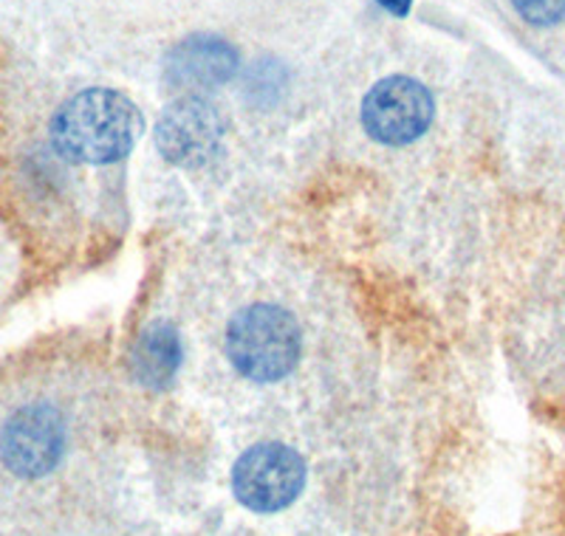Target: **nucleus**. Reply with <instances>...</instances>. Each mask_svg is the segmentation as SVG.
<instances>
[{"mask_svg":"<svg viewBox=\"0 0 565 536\" xmlns=\"http://www.w3.org/2000/svg\"><path fill=\"white\" fill-rule=\"evenodd\" d=\"M226 133L221 110L199 94H184L164 108L156 121V148L170 164L204 167L218 156Z\"/></svg>","mask_w":565,"mask_h":536,"instance_id":"obj_5","label":"nucleus"},{"mask_svg":"<svg viewBox=\"0 0 565 536\" xmlns=\"http://www.w3.org/2000/svg\"><path fill=\"white\" fill-rule=\"evenodd\" d=\"M514 12L532 26H557L565 20V0H512Z\"/></svg>","mask_w":565,"mask_h":536,"instance_id":"obj_9","label":"nucleus"},{"mask_svg":"<svg viewBox=\"0 0 565 536\" xmlns=\"http://www.w3.org/2000/svg\"><path fill=\"white\" fill-rule=\"evenodd\" d=\"M184 358L181 336L170 322H153L130 347V376L145 387L161 389L175 378Z\"/></svg>","mask_w":565,"mask_h":536,"instance_id":"obj_8","label":"nucleus"},{"mask_svg":"<svg viewBox=\"0 0 565 536\" xmlns=\"http://www.w3.org/2000/svg\"><path fill=\"white\" fill-rule=\"evenodd\" d=\"M436 105L430 90L418 79L387 77L367 90L362 103V125L367 136L382 144H411L430 128Z\"/></svg>","mask_w":565,"mask_h":536,"instance_id":"obj_6","label":"nucleus"},{"mask_svg":"<svg viewBox=\"0 0 565 536\" xmlns=\"http://www.w3.org/2000/svg\"><path fill=\"white\" fill-rule=\"evenodd\" d=\"M238 68V54L226 40L193 34L173 45L164 57V79L170 88L206 90L230 83Z\"/></svg>","mask_w":565,"mask_h":536,"instance_id":"obj_7","label":"nucleus"},{"mask_svg":"<svg viewBox=\"0 0 565 536\" xmlns=\"http://www.w3.org/2000/svg\"><path fill=\"white\" fill-rule=\"evenodd\" d=\"M145 130L139 108L110 88H88L60 105L52 119L57 153L77 164H110L134 150Z\"/></svg>","mask_w":565,"mask_h":536,"instance_id":"obj_1","label":"nucleus"},{"mask_svg":"<svg viewBox=\"0 0 565 536\" xmlns=\"http://www.w3.org/2000/svg\"><path fill=\"white\" fill-rule=\"evenodd\" d=\"M63 452L65 421L52 404H26L0 429V460L14 478H45L57 469Z\"/></svg>","mask_w":565,"mask_h":536,"instance_id":"obj_4","label":"nucleus"},{"mask_svg":"<svg viewBox=\"0 0 565 536\" xmlns=\"http://www.w3.org/2000/svg\"><path fill=\"white\" fill-rule=\"evenodd\" d=\"M380 3L396 14H407V9H411V0H380Z\"/></svg>","mask_w":565,"mask_h":536,"instance_id":"obj_10","label":"nucleus"},{"mask_svg":"<svg viewBox=\"0 0 565 536\" xmlns=\"http://www.w3.org/2000/svg\"><path fill=\"white\" fill-rule=\"evenodd\" d=\"M300 325L277 305H249L226 328V356L252 382H280L300 362Z\"/></svg>","mask_w":565,"mask_h":536,"instance_id":"obj_2","label":"nucleus"},{"mask_svg":"<svg viewBox=\"0 0 565 536\" xmlns=\"http://www.w3.org/2000/svg\"><path fill=\"white\" fill-rule=\"evenodd\" d=\"M306 485V463L282 443H257L246 449L232 469V492L255 514L289 508Z\"/></svg>","mask_w":565,"mask_h":536,"instance_id":"obj_3","label":"nucleus"}]
</instances>
